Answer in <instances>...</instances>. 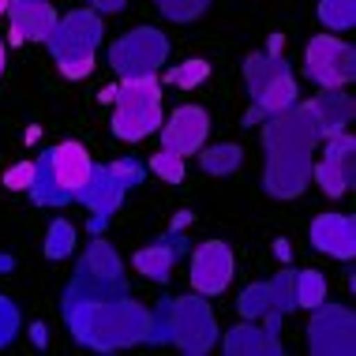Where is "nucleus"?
<instances>
[{"mask_svg":"<svg viewBox=\"0 0 356 356\" xmlns=\"http://www.w3.org/2000/svg\"><path fill=\"white\" fill-rule=\"evenodd\" d=\"M60 315L68 323L72 338L98 353L143 345L150 330V307L131 300V296H117V300H102V304H75Z\"/></svg>","mask_w":356,"mask_h":356,"instance_id":"obj_1","label":"nucleus"},{"mask_svg":"<svg viewBox=\"0 0 356 356\" xmlns=\"http://www.w3.org/2000/svg\"><path fill=\"white\" fill-rule=\"evenodd\" d=\"M150 345H177L188 356H203L218 341V319L207 296H169L150 312Z\"/></svg>","mask_w":356,"mask_h":356,"instance_id":"obj_2","label":"nucleus"},{"mask_svg":"<svg viewBox=\"0 0 356 356\" xmlns=\"http://www.w3.org/2000/svg\"><path fill=\"white\" fill-rule=\"evenodd\" d=\"M102 38H105L102 15L94 8H75L68 15H56L45 45H49L64 79H86L94 72V53H98Z\"/></svg>","mask_w":356,"mask_h":356,"instance_id":"obj_3","label":"nucleus"},{"mask_svg":"<svg viewBox=\"0 0 356 356\" xmlns=\"http://www.w3.org/2000/svg\"><path fill=\"white\" fill-rule=\"evenodd\" d=\"M105 102H113V120L109 131L120 143H139L154 136L161 128V86L158 75L150 79H120V86H109L102 94Z\"/></svg>","mask_w":356,"mask_h":356,"instance_id":"obj_4","label":"nucleus"},{"mask_svg":"<svg viewBox=\"0 0 356 356\" xmlns=\"http://www.w3.org/2000/svg\"><path fill=\"white\" fill-rule=\"evenodd\" d=\"M244 83L248 94H252L255 109L244 117V124H255L259 117H270V113H282L289 105H296V75L289 68L285 56L274 53H252L244 60Z\"/></svg>","mask_w":356,"mask_h":356,"instance_id":"obj_5","label":"nucleus"},{"mask_svg":"<svg viewBox=\"0 0 356 356\" xmlns=\"http://www.w3.org/2000/svg\"><path fill=\"white\" fill-rule=\"evenodd\" d=\"M169 60V38L154 26H136L109 45V64L120 79H150Z\"/></svg>","mask_w":356,"mask_h":356,"instance_id":"obj_6","label":"nucleus"},{"mask_svg":"<svg viewBox=\"0 0 356 356\" xmlns=\"http://www.w3.org/2000/svg\"><path fill=\"white\" fill-rule=\"evenodd\" d=\"M304 75L323 90H341L356 79V49L338 34H315L304 53Z\"/></svg>","mask_w":356,"mask_h":356,"instance_id":"obj_7","label":"nucleus"},{"mask_svg":"<svg viewBox=\"0 0 356 356\" xmlns=\"http://www.w3.org/2000/svg\"><path fill=\"white\" fill-rule=\"evenodd\" d=\"M307 345L315 356H353L356 353V315L345 304H319L307 323Z\"/></svg>","mask_w":356,"mask_h":356,"instance_id":"obj_8","label":"nucleus"},{"mask_svg":"<svg viewBox=\"0 0 356 356\" xmlns=\"http://www.w3.org/2000/svg\"><path fill=\"white\" fill-rule=\"evenodd\" d=\"M323 143V131L319 124H315L312 109H307V102L300 105H289L282 113H270L266 117V128H263V150H319Z\"/></svg>","mask_w":356,"mask_h":356,"instance_id":"obj_9","label":"nucleus"},{"mask_svg":"<svg viewBox=\"0 0 356 356\" xmlns=\"http://www.w3.org/2000/svg\"><path fill=\"white\" fill-rule=\"evenodd\" d=\"M312 184V150H270L263 165V188L274 199H296Z\"/></svg>","mask_w":356,"mask_h":356,"instance_id":"obj_10","label":"nucleus"},{"mask_svg":"<svg viewBox=\"0 0 356 356\" xmlns=\"http://www.w3.org/2000/svg\"><path fill=\"white\" fill-rule=\"evenodd\" d=\"M353 165H356V139L349 131L326 136V150L319 161H312V180H319L323 195L341 199L353 188Z\"/></svg>","mask_w":356,"mask_h":356,"instance_id":"obj_11","label":"nucleus"},{"mask_svg":"<svg viewBox=\"0 0 356 356\" xmlns=\"http://www.w3.org/2000/svg\"><path fill=\"white\" fill-rule=\"evenodd\" d=\"M233 270H236V259H233V248L225 240H207V244L195 248L191 255V289L199 296H221L233 282Z\"/></svg>","mask_w":356,"mask_h":356,"instance_id":"obj_12","label":"nucleus"},{"mask_svg":"<svg viewBox=\"0 0 356 356\" xmlns=\"http://www.w3.org/2000/svg\"><path fill=\"white\" fill-rule=\"evenodd\" d=\"M161 150H172L180 158H191L207 147V136H210V113L203 105H180L172 109L165 120H161Z\"/></svg>","mask_w":356,"mask_h":356,"instance_id":"obj_13","label":"nucleus"},{"mask_svg":"<svg viewBox=\"0 0 356 356\" xmlns=\"http://www.w3.org/2000/svg\"><path fill=\"white\" fill-rule=\"evenodd\" d=\"M282 312H266L263 323L255 319H244L240 326L225 334V353L229 356H282Z\"/></svg>","mask_w":356,"mask_h":356,"instance_id":"obj_14","label":"nucleus"},{"mask_svg":"<svg viewBox=\"0 0 356 356\" xmlns=\"http://www.w3.org/2000/svg\"><path fill=\"white\" fill-rule=\"evenodd\" d=\"M124 195H128V188L120 184L117 177L109 172V165H94L90 177H86V184L75 191V199L90 210V233H102L105 221H109L113 210H120Z\"/></svg>","mask_w":356,"mask_h":356,"instance_id":"obj_15","label":"nucleus"},{"mask_svg":"<svg viewBox=\"0 0 356 356\" xmlns=\"http://www.w3.org/2000/svg\"><path fill=\"white\" fill-rule=\"evenodd\" d=\"M293 307H296V300H293V270L274 274L270 282L248 285L244 293H240V300H236V312L244 315V319H263L266 312L289 315Z\"/></svg>","mask_w":356,"mask_h":356,"instance_id":"obj_16","label":"nucleus"},{"mask_svg":"<svg viewBox=\"0 0 356 356\" xmlns=\"http://www.w3.org/2000/svg\"><path fill=\"white\" fill-rule=\"evenodd\" d=\"M312 248L334 259H353L356 255V221L349 214H319L307 229Z\"/></svg>","mask_w":356,"mask_h":356,"instance_id":"obj_17","label":"nucleus"},{"mask_svg":"<svg viewBox=\"0 0 356 356\" xmlns=\"http://www.w3.org/2000/svg\"><path fill=\"white\" fill-rule=\"evenodd\" d=\"M45 154H49L53 180L75 199V191L86 184V177H90V169H94L86 147H83V143H75V139H68V143H56V147H49Z\"/></svg>","mask_w":356,"mask_h":356,"instance_id":"obj_18","label":"nucleus"},{"mask_svg":"<svg viewBox=\"0 0 356 356\" xmlns=\"http://www.w3.org/2000/svg\"><path fill=\"white\" fill-rule=\"evenodd\" d=\"M184 248H188V240H180V233L172 229V233H165L161 240H154L150 248H139V252L131 255V266H136L143 277H150V282L165 285L169 277H172V266H177V259L184 255Z\"/></svg>","mask_w":356,"mask_h":356,"instance_id":"obj_19","label":"nucleus"},{"mask_svg":"<svg viewBox=\"0 0 356 356\" xmlns=\"http://www.w3.org/2000/svg\"><path fill=\"white\" fill-rule=\"evenodd\" d=\"M128 296V282L124 277H90V274H75L72 285L60 296V312H68L75 304H102V300H117Z\"/></svg>","mask_w":356,"mask_h":356,"instance_id":"obj_20","label":"nucleus"},{"mask_svg":"<svg viewBox=\"0 0 356 356\" xmlns=\"http://www.w3.org/2000/svg\"><path fill=\"white\" fill-rule=\"evenodd\" d=\"M8 19H12L15 42H45L56 23V8L49 0H42V4H12L8 8Z\"/></svg>","mask_w":356,"mask_h":356,"instance_id":"obj_21","label":"nucleus"},{"mask_svg":"<svg viewBox=\"0 0 356 356\" xmlns=\"http://www.w3.org/2000/svg\"><path fill=\"white\" fill-rule=\"evenodd\" d=\"M307 109H312V117H315V124H319V131L326 139V136H338V131H349L356 105L345 90H323L319 98L307 102Z\"/></svg>","mask_w":356,"mask_h":356,"instance_id":"obj_22","label":"nucleus"},{"mask_svg":"<svg viewBox=\"0 0 356 356\" xmlns=\"http://www.w3.org/2000/svg\"><path fill=\"white\" fill-rule=\"evenodd\" d=\"M75 274H90V277H124V263H120V255L113 252L109 240L94 236L90 244H86V252L79 255V263H75Z\"/></svg>","mask_w":356,"mask_h":356,"instance_id":"obj_23","label":"nucleus"},{"mask_svg":"<svg viewBox=\"0 0 356 356\" xmlns=\"http://www.w3.org/2000/svg\"><path fill=\"white\" fill-rule=\"evenodd\" d=\"M31 191V199L38 207H68L72 195L64 191L60 184L53 180V169H49V154L42 150V158H38V172H34V184L26 188Z\"/></svg>","mask_w":356,"mask_h":356,"instance_id":"obj_24","label":"nucleus"},{"mask_svg":"<svg viewBox=\"0 0 356 356\" xmlns=\"http://www.w3.org/2000/svg\"><path fill=\"white\" fill-rule=\"evenodd\" d=\"M240 161H244V150H240L236 143H214V147L199 150V165H203V172H210V177H233L240 169Z\"/></svg>","mask_w":356,"mask_h":356,"instance_id":"obj_25","label":"nucleus"},{"mask_svg":"<svg viewBox=\"0 0 356 356\" xmlns=\"http://www.w3.org/2000/svg\"><path fill=\"white\" fill-rule=\"evenodd\" d=\"M293 300L304 312H315L326 300V277L319 270H293Z\"/></svg>","mask_w":356,"mask_h":356,"instance_id":"obj_26","label":"nucleus"},{"mask_svg":"<svg viewBox=\"0 0 356 356\" xmlns=\"http://www.w3.org/2000/svg\"><path fill=\"white\" fill-rule=\"evenodd\" d=\"M72 252H75V225L68 218H56L49 225V233H45V259L60 263V259H68Z\"/></svg>","mask_w":356,"mask_h":356,"instance_id":"obj_27","label":"nucleus"},{"mask_svg":"<svg viewBox=\"0 0 356 356\" xmlns=\"http://www.w3.org/2000/svg\"><path fill=\"white\" fill-rule=\"evenodd\" d=\"M319 23L326 31H349L356 23V0H319Z\"/></svg>","mask_w":356,"mask_h":356,"instance_id":"obj_28","label":"nucleus"},{"mask_svg":"<svg viewBox=\"0 0 356 356\" xmlns=\"http://www.w3.org/2000/svg\"><path fill=\"white\" fill-rule=\"evenodd\" d=\"M210 75V60H203V56H191V60L177 64V68L169 72V83L172 86H184V90H195L199 83H207Z\"/></svg>","mask_w":356,"mask_h":356,"instance_id":"obj_29","label":"nucleus"},{"mask_svg":"<svg viewBox=\"0 0 356 356\" xmlns=\"http://www.w3.org/2000/svg\"><path fill=\"white\" fill-rule=\"evenodd\" d=\"M184 161L188 158H180V154H172V150H158L150 158V172L158 180H165V184H180V180H184V172H188Z\"/></svg>","mask_w":356,"mask_h":356,"instance_id":"obj_30","label":"nucleus"},{"mask_svg":"<svg viewBox=\"0 0 356 356\" xmlns=\"http://www.w3.org/2000/svg\"><path fill=\"white\" fill-rule=\"evenodd\" d=\"M158 8L165 19H172V23H195V19L210 8V0H158Z\"/></svg>","mask_w":356,"mask_h":356,"instance_id":"obj_31","label":"nucleus"},{"mask_svg":"<svg viewBox=\"0 0 356 356\" xmlns=\"http://www.w3.org/2000/svg\"><path fill=\"white\" fill-rule=\"evenodd\" d=\"M19 326H23L19 307L8 300V296H0V349H8V345L19 338Z\"/></svg>","mask_w":356,"mask_h":356,"instance_id":"obj_32","label":"nucleus"},{"mask_svg":"<svg viewBox=\"0 0 356 356\" xmlns=\"http://www.w3.org/2000/svg\"><path fill=\"white\" fill-rule=\"evenodd\" d=\"M34 172H38V161H15L12 169H4V188L8 191H26L34 184Z\"/></svg>","mask_w":356,"mask_h":356,"instance_id":"obj_33","label":"nucleus"},{"mask_svg":"<svg viewBox=\"0 0 356 356\" xmlns=\"http://www.w3.org/2000/svg\"><path fill=\"white\" fill-rule=\"evenodd\" d=\"M109 172L120 180L124 188L131 191V188H139V184H143V172H147V169L139 165V158H120V161H113V165H109Z\"/></svg>","mask_w":356,"mask_h":356,"instance_id":"obj_34","label":"nucleus"},{"mask_svg":"<svg viewBox=\"0 0 356 356\" xmlns=\"http://www.w3.org/2000/svg\"><path fill=\"white\" fill-rule=\"evenodd\" d=\"M90 8L98 15H113V12H124V8H128V0H90Z\"/></svg>","mask_w":356,"mask_h":356,"instance_id":"obj_35","label":"nucleus"},{"mask_svg":"<svg viewBox=\"0 0 356 356\" xmlns=\"http://www.w3.org/2000/svg\"><path fill=\"white\" fill-rule=\"evenodd\" d=\"M34 341L45 345V326H42V323H34Z\"/></svg>","mask_w":356,"mask_h":356,"instance_id":"obj_36","label":"nucleus"},{"mask_svg":"<svg viewBox=\"0 0 356 356\" xmlns=\"http://www.w3.org/2000/svg\"><path fill=\"white\" fill-rule=\"evenodd\" d=\"M12 270V255H0V274H8Z\"/></svg>","mask_w":356,"mask_h":356,"instance_id":"obj_37","label":"nucleus"},{"mask_svg":"<svg viewBox=\"0 0 356 356\" xmlns=\"http://www.w3.org/2000/svg\"><path fill=\"white\" fill-rule=\"evenodd\" d=\"M4 64H8V49H4V42H0V75H4Z\"/></svg>","mask_w":356,"mask_h":356,"instance_id":"obj_38","label":"nucleus"},{"mask_svg":"<svg viewBox=\"0 0 356 356\" xmlns=\"http://www.w3.org/2000/svg\"><path fill=\"white\" fill-rule=\"evenodd\" d=\"M12 4H42V0H12ZM12 4H8V8H12Z\"/></svg>","mask_w":356,"mask_h":356,"instance_id":"obj_39","label":"nucleus"},{"mask_svg":"<svg viewBox=\"0 0 356 356\" xmlns=\"http://www.w3.org/2000/svg\"><path fill=\"white\" fill-rule=\"evenodd\" d=\"M8 4H12V0H0V15H4V12H8Z\"/></svg>","mask_w":356,"mask_h":356,"instance_id":"obj_40","label":"nucleus"}]
</instances>
